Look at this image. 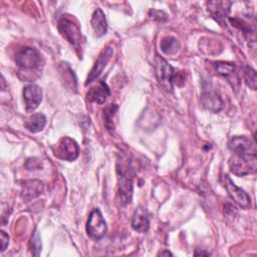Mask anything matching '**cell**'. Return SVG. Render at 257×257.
Segmentation results:
<instances>
[{"label": "cell", "instance_id": "484cf974", "mask_svg": "<svg viewBox=\"0 0 257 257\" xmlns=\"http://www.w3.org/2000/svg\"><path fill=\"white\" fill-rule=\"evenodd\" d=\"M159 255H168V256L171 255V256H172V253L169 252V251H163V252H160Z\"/></svg>", "mask_w": 257, "mask_h": 257}, {"label": "cell", "instance_id": "ba28073f", "mask_svg": "<svg viewBox=\"0 0 257 257\" xmlns=\"http://www.w3.org/2000/svg\"><path fill=\"white\" fill-rule=\"evenodd\" d=\"M107 231V225L98 209H93L86 222V232L92 239H101Z\"/></svg>", "mask_w": 257, "mask_h": 257}, {"label": "cell", "instance_id": "3957f363", "mask_svg": "<svg viewBox=\"0 0 257 257\" xmlns=\"http://www.w3.org/2000/svg\"><path fill=\"white\" fill-rule=\"evenodd\" d=\"M155 76L158 83L166 90L173 91V81L175 70L173 66L162 56L156 54L154 59Z\"/></svg>", "mask_w": 257, "mask_h": 257}, {"label": "cell", "instance_id": "8fae6325", "mask_svg": "<svg viewBox=\"0 0 257 257\" xmlns=\"http://www.w3.org/2000/svg\"><path fill=\"white\" fill-rule=\"evenodd\" d=\"M23 99L28 111H33L42 100V90L36 84H27L23 88Z\"/></svg>", "mask_w": 257, "mask_h": 257}, {"label": "cell", "instance_id": "9a60e30c", "mask_svg": "<svg viewBox=\"0 0 257 257\" xmlns=\"http://www.w3.org/2000/svg\"><path fill=\"white\" fill-rule=\"evenodd\" d=\"M132 227L134 228V230L141 232V233H145L149 230L150 215H149L148 211L146 210V208L139 207L135 211V213L133 215V219H132Z\"/></svg>", "mask_w": 257, "mask_h": 257}, {"label": "cell", "instance_id": "7a4b0ae2", "mask_svg": "<svg viewBox=\"0 0 257 257\" xmlns=\"http://www.w3.org/2000/svg\"><path fill=\"white\" fill-rule=\"evenodd\" d=\"M15 62L22 71L37 72L41 65V55L35 48L25 46L16 52Z\"/></svg>", "mask_w": 257, "mask_h": 257}, {"label": "cell", "instance_id": "52a82bcc", "mask_svg": "<svg viewBox=\"0 0 257 257\" xmlns=\"http://www.w3.org/2000/svg\"><path fill=\"white\" fill-rule=\"evenodd\" d=\"M222 184L226 189L229 197L242 209H249L251 207V199L248 194L241 188L237 187L228 175H222Z\"/></svg>", "mask_w": 257, "mask_h": 257}, {"label": "cell", "instance_id": "ffe728a7", "mask_svg": "<svg viewBox=\"0 0 257 257\" xmlns=\"http://www.w3.org/2000/svg\"><path fill=\"white\" fill-rule=\"evenodd\" d=\"M216 70L218 73L224 77H226L228 80L230 79V76L236 74V67L234 63L231 62H225V61H218L215 63Z\"/></svg>", "mask_w": 257, "mask_h": 257}, {"label": "cell", "instance_id": "4316f807", "mask_svg": "<svg viewBox=\"0 0 257 257\" xmlns=\"http://www.w3.org/2000/svg\"><path fill=\"white\" fill-rule=\"evenodd\" d=\"M203 255V254H205V255H210V253H208V252H200V253H196V255Z\"/></svg>", "mask_w": 257, "mask_h": 257}, {"label": "cell", "instance_id": "7c38bea8", "mask_svg": "<svg viewBox=\"0 0 257 257\" xmlns=\"http://www.w3.org/2000/svg\"><path fill=\"white\" fill-rule=\"evenodd\" d=\"M200 101L204 108L212 112H218L224 107L222 97L214 89H205L201 94Z\"/></svg>", "mask_w": 257, "mask_h": 257}, {"label": "cell", "instance_id": "ac0fdd59", "mask_svg": "<svg viewBox=\"0 0 257 257\" xmlns=\"http://www.w3.org/2000/svg\"><path fill=\"white\" fill-rule=\"evenodd\" d=\"M46 124V117L44 114L38 112L30 115L25 121V127L31 133H38L43 130Z\"/></svg>", "mask_w": 257, "mask_h": 257}, {"label": "cell", "instance_id": "4fadbf2b", "mask_svg": "<svg viewBox=\"0 0 257 257\" xmlns=\"http://www.w3.org/2000/svg\"><path fill=\"white\" fill-rule=\"evenodd\" d=\"M231 5L232 3L227 1H211L207 3L211 16L221 25L225 24V19L229 15Z\"/></svg>", "mask_w": 257, "mask_h": 257}, {"label": "cell", "instance_id": "d6986e66", "mask_svg": "<svg viewBox=\"0 0 257 257\" xmlns=\"http://www.w3.org/2000/svg\"><path fill=\"white\" fill-rule=\"evenodd\" d=\"M161 50L168 55L176 54L180 49V42L173 36H167L160 42Z\"/></svg>", "mask_w": 257, "mask_h": 257}, {"label": "cell", "instance_id": "30bf717a", "mask_svg": "<svg viewBox=\"0 0 257 257\" xmlns=\"http://www.w3.org/2000/svg\"><path fill=\"white\" fill-rule=\"evenodd\" d=\"M113 54V47L111 45H107L99 54V56L97 57L93 67L91 68V70L89 71L85 84L87 85L88 83H91L92 81H94L102 72V70L104 69L105 65L107 64V62L109 61V59L111 58Z\"/></svg>", "mask_w": 257, "mask_h": 257}, {"label": "cell", "instance_id": "cb8c5ba5", "mask_svg": "<svg viewBox=\"0 0 257 257\" xmlns=\"http://www.w3.org/2000/svg\"><path fill=\"white\" fill-rule=\"evenodd\" d=\"M30 244H31V251H33L34 253V250H37L38 252L41 250V243H40V237L38 235V232L37 230L35 229L34 232H33V235L31 236V241H30Z\"/></svg>", "mask_w": 257, "mask_h": 257}, {"label": "cell", "instance_id": "603a6c76", "mask_svg": "<svg viewBox=\"0 0 257 257\" xmlns=\"http://www.w3.org/2000/svg\"><path fill=\"white\" fill-rule=\"evenodd\" d=\"M24 166H25L26 170H29V171L40 170L42 168L41 162L38 159H36V158H29V159H27Z\"/></svg>", "mask_w": 257, "mask_h": 257}, {"label": "cell", "instance_id": "44dd1931", "mask_svg": "<svg viewBox=\"0 0 257 257\" xmlns=\"http://www.w3.org/2000/svg\"><path fill=\"white\" fill-rule=\"evenodd\" d=\"M242 72H243V77H244V80L246 82V84L252 88V89H256L257 87V77H256V71L251 67V66H248V65H244L243 68H242Z\"/></svg>", "mask_w": 257, "mask_h": 257}, {"label": "cell", "instance_id": "277c9868", "mask_svg": "<svg viewBox=\"0 0 257 257\" xmlns=\"http://www.w3.org/2000/svg\"><path fill=\"white\" fill-rule=\"evenodd\" d=\"M228 148L235 156L250 157L256 156V143L255 139H250L244 136H236L231 138L228 143Z\"/></svg>", "mask_w": 257, "mask_h": 257}, {"label": "cell", "instance_id": "2e32d148", "mask_svg": "<svg viewBox=\"0 0 257 257\" xmlns=\"http://www.w3.org/2000/svg\"><path fill=\"white\" fill-rule=\"evenodd\" d=\"M44 187L42 182L38 180H29L25 181L22 185V197L29 201L41 195L43 193Z\"/></svg>", "mask_w": 257, "mask_h": 257}, {"label": "cell", "instance_id": "d4e9b609", "mask_svg": "<svg viewBox=\"0 0 257 257\" xmlns=\"http://www.w3.org/2000/svg\"><path fill=\"white\" fill-rule=\"evenodd\" d=\"M0 237H1V251H4L7 247V245H8L9 236L4 231H1L0 232Z\"/></svg>", "mask_w": 257, "mask_h": 257}, {"label": "cell", "instance_id": "5b68a950", "mask_svg": "<svg viewBox=\"0 0 257 257\" xmlns=\"http://www.w3.org/2000/svg\"><path fill=\"white\" fill-rule=\"evenodd\" d=\"M58 30L62 36L73 46L77 47L81 41V33L79 26L67 15H63L58 20Z\"/></svg>", "mask_w": 257, "mask_h": 257}, {"label": "cell", "instance_id": "7402d4cb", "mask_svg": "<svg viewBox=\"0 0 257 257\" xmlns=\"http://www.w3.org/2000/svg\"><path fill=\"white\" fill-rule=\"evenodd\" d=\"M229 20L232 23V25H234L235 27L242 30L244 34H254V29H252V27L244 20H242L240 18H236V17L229 18Z\"/></svg>", "mask_w": 257, "mask_h": 257}, {"label": "cell", "instance_id": "5bb4252c", "mask_svg": "<svg viewBox=\"0 0 257 257\" xmlns=\"http://www.w3.org/2000/svg\"><path fill=\"white\" fill-rule=\"evenodd\" d=\"M109 94H110L109 87L104 81L100 80L95 86H92L88 90L86 96L89 101L102 104L106 100V98L109 96Z\"/></svg>", "mask_w": 257, "mask_h": 257}, {"label": "cell", "instance_id": "8992f818", "mask_svg": "<svg viewBox=\"0 0 257 257\" xmlns=\"http://www.w3.org/2000/svg\"><path fill=\"white\" fill-rule=\"evenodd\" d=\"M230 171L236 176H246L249 174H253L257 169V159L256 156L250 157H240L233 156V158L229 161Z\"/></svg>", "mask_w": 257, "mask_h": 257}, {"label": "cell", "instance_id": "e0dca14e", "mask_svg": "<svg viewBox=\"0 0 257 257\" xmlns=\"http://www.w3.org/2000/svg\"><path fill=\"white\" fill-rule=\"evenodd\" d=\"M91 27L97 37L104 35L107 31V22L105 15L100 8H96L91 16Z\"/></svg>", "mask_w": 257, "mask_h": 257}, {"label": "cell", "instance_id": "6da1fadb", "mask_svg": "<svg viewBox=\"0 0 257 257\" xmlns=\"http://www.w3.org/2000/svg\"><path fill=\"white\" fill-rule=\"evenodd\" d=\"M118 196L120 203L125 205L132 201L133 196V172L130 163L120 159L117 161Z\"/></svg>", "mask_w": 257, "mask_h": 257}, {"label": "cell", "instance_id": "9c48e42d", "mask_svg": "<svg viewBox=\"0 0 257 257\" xmlns=\"http://www.w3.org/2000/svg\"><path fill=\"white\" fill-rule=\"evenodd\" d=\"M78 153L79 147L77 143L68 137H64L59 141L56 147L55 156L61 160L72 162L76 160V158L78 157Z\"/></svg>", "mask_w": 257, "mask_h": 257}]
</instances>
